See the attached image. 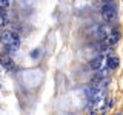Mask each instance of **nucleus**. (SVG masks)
I'll list each match as a JSON object with an SVG mask.
<instances>
[{
	"instance_id": "nucleus-1",
	"label": "nucleus",
	"mask_w": 123,
	"mask_h": 115,
	"mask_svg": "<svg viewBox=\"0 0 123 115\" xmlns=\"http://www.w3.org/2000/svg\"><path fill=\"white\" fill-rule=\"evenodd\" d=\"M0 43L3 45V48H5V52L14 54L18 48H20V37H18L14 31L3 29L2 32H0Z\"/></svg>"
},
{
	"instance_id": "nucleus-2",
	"label": "nucleus",
	"mask_w": 123,
	"mask_h": 115,
	"mask_svg": "<svg viewBox=\"0 0 123 115\" xmlns=\"http://www.w3.org/2000/svg\"><path fill=\"white\" fill-rule=\"evenodd\" d=\"M117 17H118L117 6H115L112 2H106L105 5H103V8H102V18L109 23V22L117 20Z\"/></svg>"
},
{
	"instance_id": "nucleus-3",
	"label": "nucleus",
	"mask_w": 123,
	"mask_h": 115,
	"mask_svg": "<svg viewBox=\"0 0 123 115\" xmlns=\"http://www.w3.org/2000/svg\"><path fill=\"white\" fill-rule=\"evenodd\" d=\"M85 95H86V98L89 100L92 104H98V103L103 100L102 89H98V87H95V86L86 87V89H85Z\"/></svg>"
},
{
	"instance_id": "nucleus-4",
	"label": "nucleus",
	"mask_w": 123,
	"mask_h": 115,
	"mask_svg": "<svg viewBox=\"0 0 123 115\" xmlns=\"http://www.w3.org/2000/svg\"><path fill=\"white\" fill-rule=\"evenodd\" d=\"M118 40H120V31L115 28V29H111L109 32H108V35L103 38L102 41L106 46H115V45L118 43Z\"/></svg>"
},
{
	"instance_id": "nucleus-5",
	"label": "nucleus",
	"mask_w": 123,
	"mask_h": 115,
	"mask_svg": "<svg viewBox=\"0 0 123 115\" xmlns=\"http://www.w3.org/2000/svg\"><path fill=\"white\" fill-rule=\"evenodd\" d=\"M0 64L5 69H8V71H14L15 69V63H14L12 57H11V54H8V52L0 54Z\"/></svg>"
},
{
	"instance_id": "nucleus-6",
	"label": "nucleus",
	"mask_w": 123,
	"mask_h": 115,
	"mask_svg": "<svg viewBox=\"0 0 123 115\" xmlns=\"http://www.w3.org/2000/svg\"><path fill=\"white\" fill-rule=\"evenodd\" d=\"M103 55H95L94 58H92L91 61H89V68L92 69V71H98V69H102V66H103Z\"/></svg>"
},
{
	"instance_id": "nucleus-7",
	"label": "nucleus",
	"mask_w": 123,
	"mask_h": 115,
	"mask_svg": "<svg viewBox=\"0 0 123 115\" xmlns=\"http://www.w3.org/2000/svg\"><path fill=\"white\" fill-rule=\"evenodd\" d=\"M118 64H120V60H118L117 55H108L106 57V66L109 71H112V69H117Z\"/></svg>"
},
{
	"instance_id": "nucleus-8",
	"label": "nucleus",
	"mask_w": 123,
	"mask_h": 115,
	"mask_svg": "<svg viewBox=\"0 0 123 115\" xmlns=\"http://www.w3.org/2000/svg\"><path fill=\"white\" fill-rule=\"evenodd\" d=\"M6 25H8V17L3 11H0V28H5Z\"/></svg>"
},
{
	"instance_id": "nucleus-9",
	"label": "nucleus",
	"mask_w": 123,
	"mask_h": 115,
	"mask_svg": "<svg viewBox=\"0 0 123 115\" xmlns=\"http://www.w3.org/2000/svg\"><path fill=\"white\" fill-rule=\"evenodd\" d=\"M9 8V2L8 0H0V11H6Z\"/></svg>"
},
{
	"instance_id": "nucleus-10",
	"label": "nucleus",
	"mask_w": 123,
	"mask_h": 115,
	"mask_svg": "<svg viewBox=\"0 0 123 115\" xmlns=\"http://www.w3.org/2000/svg\"><path fill=\"white\" fill-rule=\"evenodd\" d=\"M29 55H31V58L36 60V58H38V55H40V51H38V49H34V51H31Z\"/></svg>"
},
{
	"instance_id": "nucleus-11",
	"label": "nucleus",
	"mask_w": 123,
	"mask_h": 115,
	"mask_svg": "<svg viewBox=\"0 0 123 115\" xmlns=\"http://www.w3.org/2000/svg\"><path fill=\"white\" fill-rule=\"evenodd\" d=\"M112 104H114V100H108L106 101V107H112Z\"/></svg>"
},
{
	"instance_id": "nucleus-12",
	"label": "nucleus",
	"mask_w": 123,
	"mask_h": 115,
	"mask_svg": "<svg viewBox=\"0 0 123 115\" xmlns=\"http://www.w3.org/2000/svg\"><path fill=\"white\" fill-rule=\"evenodd\" d=\"M105 2H114V0H105Z\"/></svg>"
},
{
	"instance_id": "nucleus-13",
	"label": "nucleus",
	"mask_w": 123,
	"mask_h": 115,
	"mask_svg": "<svg viewBox=\"0 0 123 115\" xmlns=\"http://www.w3.org/2000/svg\"><path fill=\"white\" fill-rule=\"evenodd\" d=\"M0 89H2V83H0Z\"/></svg>"
},
{
	"instance_id": "nucleus-14",
	"label": "nucleus",
	"mask_w": 123,
	"mask_h": 115,
	"mask_svg": "<svg viewBox=\"0 0 123 115\" xmlns=\"http://www.w3.org/2000/svg\"><path fill=\"white\" fill-rule=\"evenodd\" d=\"M8 2H11V0H8Z\"/></svg>"
}]
</instances>
